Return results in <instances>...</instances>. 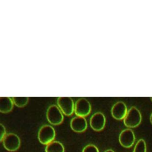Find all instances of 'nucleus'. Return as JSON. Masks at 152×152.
Segmentation results:
<instances>
[{
  "instance_id": "obj_1",
  "label": "nucleus",
  "mask_w": 152,
  "mask_h": 152,
  "mask_svg": "<svg viewBox=\"0 0 152 152\" xmlns=\"http://www.w3.org/2000/svg\"><path fill=\"white\" fill-rule=\"evenodd\" d=\"M141 122V115L140 110L135 107H131L127 112L124 119L125 125L128 128H135Z\"/></svg>"
},
{
  "instance_id": "obj_2",
  "label": "nucleus",
  "mask_w": 152,
  "mask_h": 152,
  "mask_svg": "<svg viewBox=\"0 0 152 152\" xmlns=\"http://www.w3.org/2000/svg\"><path fill=\"white\" fill-rule=\"evenodd\" d=\"M55 138V131L54 128L49 125L42 126L38 132V139L40 143L48 145L52 142Z\"/></svg>"
},
{
  "instance_id": "obj_3",
  "label": "nucleus",
  "mask_w": 152,
  "mask_h": 152,
  "mask_svg": "<svg viewBox=\"0 0 152 152\" xmlns=\"http://www.w3.org/2000/svg\"><path fill=\"white\" fill-rule=\"evenodd\" d=\"M46 117L48 122L55 125L61 124L64 120V116L62 111L58 106L53 104L50 106L46 112Z\"/></svg>"
},
{
  "instance_id": "obj_4",
  "label": "nucleus",
  "mask_w": 152,
  "mask_h": 152,
  "mask_svg": "<svg viewBox=\"0 0 152 152\" xmlns=\"http://www.w3.org/2000/svg\"><path fill=\"white\" fill-rule=\"evenodd\" d=\"M57 103L62 113L66 116H71L74 112L75 104L71 97H59Z\"/></svg>"
},
{
  "instance_id": "obj_5",
  "label": "nucleus",
  "mask_w": 152,
  "mask_h": 152,
  "mask_svg": "<svg viewBox=\"0 0 152 152\" xmlns=\"http://www.w3.org/2000/svg\"><path fill=\"white\" fill-rule=\"evenodd\" d=\"M91 104L90 102L84 98L78 99L75 103L74 112L77 116L85 117L91 112Z\"/></svg>"
},
{
  "instance_id": "obj_6",
  "label": "nucleus",
  "mask_w": 152,
  "mask_h": 152,
  "mask_svg": "<svg viewBox=\"0 0 152 152\" xmlns=\"http://www.w3.org/2000/svg\"><path fill=\"white\" fill-rule=\"evenodd\" d=\"M20 144L21 141L19 137L13 133L6 134L3 140L4 148L10 151H14L18 150L20 146Z\"/></svg>"
},
{
  "instance_id": "obj_7",
  "label": "nucleus",
  "mask_w": 152,
  "mask_h": 152,
  "mask_svg": "<svg viewBox=\"0 0 152 152\" xmlns=\"http://www.w3.org/2000/svg\"><path fill=\"white\" fill-rule=\"evenodd\" d=\"M135 135L131 129H125L119 134V141L121 145L125 148L131 147L135 141Z\"/></svg>"
},
{
  "instance_id": "obj_8",
  "label": "nucleus",
  "mask_w": 152,
  "mask_h": 152,
  "mask_svg": "<svg viewBox=\"0 0 152 152\" xmlns=\"http://www.w3.org/2000/svg\"><path fill=\"white\" fill-rule=\"evenodd\" d=\"M105 124L106 118L101 112L94 113L90 119V125L91 128L96 131H102L104 128Z\"/></svg>"
},
{
  "instance_id": "obj_9",
  "label": "nucleus",
  "mask_w": 152,
  "mask_h": 152,
  "mask_svg": "<svg viewBox=\"0 0 152 152\" xmlns=\"http://www.w3.org/2000/svg\"><path fill=\"white\" fill-rule=\"evenodd\" d=\"M128 112L126 104L123 102H118L112 107L111 113L112 116L117 119L121 120L125 118Z\"/></svg>"
},
{
  "instance_id": "obj_10",
  "label": "nucleus",
  "mask_w": 152,
  "mask_h": 152,
  "mask_svg": "<svg viewBox=\"0 0 152 152\" xmlns=\"http://www.w3.org/2000/svg\"><path fill=\"white\" fill-rule=\"evenodd\" d=\"M71 129L76 132H82L86 131L87 127V123L84 117H74L70 122Z\"/></svg>"
},
{
  "instance_id": "obj_11",
  "label": "nucleus",
  "mask_w": 152,
  "mask_h": 152,
  "mask_svg": "<svg viewBox=\"0 0 152 152\" xmlns=\"http://www.w3.org/2000/svg\"><path fill=\"white\" fill-rule=\"evenodd\" d=\"M14 103L12 99L9 97H0V112L8 113L12 110Z\"/></svg>"
},
{
  "instance_id": "obj_12",
  "label": "nucleus",
  "mask_w": 152,
  "mask_h": 152,
  "mask_svg": "<svg viewBox=\"0 0 152 152\" xmlns=\"http://www.w3.org/2000/svg\"><path fill=\"white\" fill-rule=\"evenodd\" d=\"M46 152H64V147L59 141H52L46 145L45 148Z\"/></svg>"
},
{
  "instance_id": "obj_13",
  "label": "nucleus",
  "mask_w": 152,
  "mask_h": 152,
  "mask_svg": "<svg viewBox=\"0 0 152 152\" xmlns=\"http://www.w3.org/2000/svg\"><path fill=\"white\" fill-rule=\"evenodd\" d=\"M12 99L15 105L21 107L27 104L29 98L28 97H13Z\"/></svg>"
},
{
  "instance_id": "obj_14",
  "label": "nucleus",
  "mask_w": 152,
  "mask_h": 152,
  "mask_svg": "<svg viewBox=\"0 0 152 152\" xmlns=\"http://www.w3.org/2000/svg\"><path fill=\"white\" fill-rule=\"evenodd\" d=\"M133 152H146V145L143 139H140L138 141Z\"/></svg>"
},
{
  "instance_id": "obj_15",
  "label": "nucleus",
  "mask_w": 152,
  "mask_h": 152,
  "mask_svg": "<svg viewBox=\"0 0 152 152\" xmlns=\"http://www.w3.org/2000/svg\"><path fill=\"white\" fill-rule=\"evenodd\" d=\"M82 152H99L96 146L93 144L87 145L83 148Z\"/></svg>"
},
{
  "instance_id": "obj_16",
  "label": "nucleus",
  "mask_w": 152,
  "mask_h": 152,
  "mask_svg": "<svg viewBox=\"0 0 152 152\" xmlns=\"http://www.w3.org/2000/svg\"><path fill=\"white\" fill-rule=\"evenodd\" d=\"M5 135H6L5 128L2 124H0V142L3 141Z\"/></svg>"
},
{
  "instance_id": "obj_17",
  "label": "nucleus",
  "mask_w": 152,
  "mask_h": 152,
  "mask_svg": "<svg viewBox=\"0 0 152 152\" xmlns=\"http://www.w3.org/2000/svg\"><path fill=\"white\" fill-rule=\"evenodd\" d=\"M150 122H151V124H152V113H151V115H150Z\"/></svg>"
},
{
  "instance_id": "obj_18",
  "label": "nucleus",
  "mask_w": 152,
  "mask_h": 152,
  "mask_svg": "<svg viewBox=\"0 0 152 152\" xmlns=\"http://www.w3.org/2000/svg\"><path fill=\"white\" fill-rule=\"evenodd\" d=\"M104 152H114L112 150H110V149H109V150H107L106 151H105Z\"/></svg>"
},
{
  "instance_id": "obj_19",
  "label": "nucleus",
  "mask_w": 152,
  "mask_h": 152,
  "mask_svg": "<svg viewBox=\"0 0 152 152\" xmlns=\"http://www.w3.org/2000/svg\"><path fill=\"white\" fill-rule=\"evenodd\" d=\"M150 99H151V102H152V97H150Z\"/></svg>"
}]
</instances>
